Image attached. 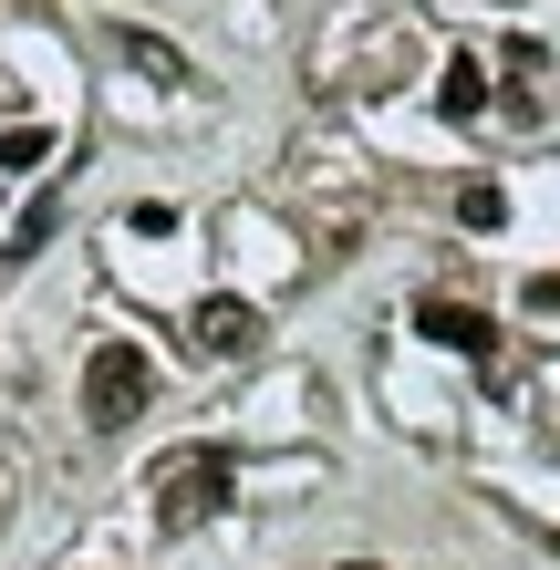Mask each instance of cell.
Instances as JSON below:
<instances>
[{
  "mask_svg": "<svg viewBox=\"0 0 560 570\" xmlns=\"http://www.w3.org/2000/svg\"><path fill=\"white\" fill-rule=\"evenodd\" d=\"M519 301H530V312L550 322V312H560V271H540V281H530V291H519Z\"/></svg>",
  "mask_w": 560,
  "mask_h": 570,
  "instance_id": "30bf717a",
  "label": "cell"
},
{
  "mask_svg": "<svg viewBox=\"0 0 560 570\" xmlns=\"http://www.w3.org/2000/svg\"><path fill=\"white\" fill-rule=\"evenodd\" d=\"M456 218H468V228H499L509 218V187L499 177H468V187H456Z\"/></svg>",
  "mask_w": 560,
  "mask_h": 570,
  "instance_id": "ba28073f",
  "label": "cell"
},
{
  "mask_svg": "<svg viewBox=\"0 0 560 570\" xmlns=\"http://www.w3.org/2000/svg\"><path fill=\"white\" fill-rule=\"evenodd\" d=\"M42 156H52V136H42V125H11V136H0V166H11V177H31Z\"/></svg>",
  "mask_w": 560,
  "mask_h": 570,
  "instance_id": "9c48e42d",
  "label": "cell"
},
{
  "mask_svg": "<svg viewBox=\"0 0 560 570\" xmlns=\"http://www.w3.org/2000/svg\"><path fill=\"white\" fill-rule=\"evenodd\" d=\"M52 228H62V197L42 187V197H31V208L11 218V259H31V249H52Z\"/></svg>",
  "mask_w": 560,
  "mask_h": 570,
  "instance_id": "52a82bcc",
  "label": "cell"
},
{
  "mask_svg": "<svg viewBox=\"0 0 560 570\" xmlns=\"http://www.w3.org/2000/svg\"><path fill=\"white\" fill-rule=\"evenodd\" d=\"M228 498H239V456L228 446H177L167 466H156V519L167 529H208Z\"/></svg>",
  "mask_w": 560,
  "mask_h": 570,
  "instance_id": "6da1fadb",
  "label": "cell"
},
{
  "mask_svg": "<svg viewBox=\"0 0 560 570\" xmlns=\"http://www.w3.org/2000/svg\"><path fill=\"white\" fill-rule=\"evenodd\" d=\"M436 115H446V125H478V115H488V62H478V52H456V62H446Z\"/></svg>",
  "mask_w": 560,
  "mask_h": 570,
  "instance_id": "5b68a950",
  "label": "cell"
},
{
  "mask_svg": "<svg viewBox=\"0 0 560 570\" xmlns=\"http://www.w3.org/2000/svg\"><path fill=\"white\" fill-rule=\"evenodd\" d=\"M146 394H156V363L136 343H94L83 353V425L94 435H125V425L146 415Z\"/></svg>",
  "mask_w": 560,
  "mask_h": 570,
  "instance_id": "7a4b0ae2",
  "label": "cell"
},
{
  "mask_svg": "<svg viewBox=\"0 0 560 570\" xmlns=\"http://www.w3.org/2000/svg\"><path fill=\"white\" fill-rule=\"evenodd\" d=\"M115 52L136 62V73H156V83H187V52L167 42V31H146V21H125V31H115Z\"/></svg>",
  "mask_w": 560,
  "mask_h": 570,
  "instance_id": "8992f818",
  "label": "cell"
},
{
  "mask_svg": "<svg viewBox=\"0 0 560 570\" xmlns=\"http://www.w3.org/2000/svg\"><path fill=\"white\" fill-rule=\"evenodd\" d=\"M259 343V312H249V301H197V312H187V353H208V363H228V353H249Z\"/></svg>",
  "mask_w": 560,
  "mask_h": 570,
  "instance_id": "277c9868",
  "label": "cell"
},
{
  "mask_svg": "<svg viewBox=\"0 0 560 570\" xmlns=\"http://www.w3.org/2000/svg\"><path fill=\"white\" fill-rule=\"evenodd\" d=\"M415 332H425V343H436V353H456V363H488V353H499V322H488V312H468V301H415Z\"/></svg>",
  "mask_w": 560,
  "mask_h": 570,
  "instance_id": "3957f363",
  "label": "cell"
}]
</instances>
